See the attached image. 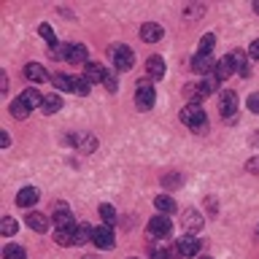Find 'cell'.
I'll return each mask as SVG.
<instances>
[{"mask_svg": "<svg viewBox=\"0 0 259 259\" xmlns=\"http://www.w3.org/2000/svg\"><path fill=\"white\" fill-rule=\"evenodd\" d=\"M235 73V65H232V60H230V54L227 57H222V60L216 62V70H213V78L216 81H227Z\"/></svg>", "mask_w": 259, "mask_h": 259, "instance_id": "2e32d148", "label": "cell"}, {"mask_svg": "<svg viewBox=\"0 0 259 259\" xmlns=\"http://www.w3.org/2000/svg\"><path fill=\"white\" fill-rule=\"evenodd\" d=\"M3 259H27V251L22 246H16V243H8L3 248Z\"/></svg>", "mask_w": 259, "mask_h": 259, "instance_id": "83f0119b", "label": "cell"}, {"mask_svg": "<svg viewBox=\"0 0 259 259\" xmlns=\"http://www.w3.org/2000/svg\"><path fill=\"white\" fill-rule=\"evenodd\" d=\"M154 103H157V92H154V87L149 84V81H138V92H135V105L141 111H151Z\"/></svg>", "mask_w": 259, "mask_h": 259, "instance_id": "3957f363", "label": "cell"}, {"mask_svg": "<svg viewBox=\"0 0 259 259\" xmlns=\"http://www.w3.org/2000/svg\"><path fill=\"white\" fill-rule=\"evenodd\" d=\"M38 32H40V38H46V44H49V46H57V35H54V30L49 27V24H40Z\"/></svg>", "mask_w": 259, "mask_h": 259, "instance_id": "1f68e13d", "label": "cell"}, {"mask_svg": "<svg viewBox=\"0 0 259 259\" xmlns=\"http://www.w3.org/2000/svg\"><path fill=\"white\" fill-rule=\"evenodd\" d=\"M254 11H256V14H259V0H256V3H254Z\"/></svg>", "mask_w": 259, "mask_h": 259, "instance_id": "ee69618b", "label": "cell"}, {"mask_svg": "<svg viewBox=\"0 0 259 259\" xmlns=\"http://www.w3.org/2000/svg\"><path fill=\"white\" fill-rule=\"evenodd\" d=\"M8 111H11V116H14V119H27L32 108H30V105L22 100V97H16V100L11 103V108H8Z\"/></svg>", "mask_w": 259, "mask_h": 259, "instance_id": "603a6c76", "label": "cell"}, {"mask_svg": "<svg viewBox=\"0 0 259 259\" xmlns=\"http://www.w3.org/2000/svg\"><path fill=\"white\" fill-rule=\"evenodd\" d=\"M89 89H92V81L87 76H73V92L76 95H89Z\"/></svg>", "mask_w": 259, "mask_h": 259, "instance_id": "f1b7e54d", "label": "cell"}, {"mask_svg": "<svg viewBox=\"0 0 259 259\" xmlns=\"http://www.w3.org/2000/svg\"><path fill=\"white\" fill-rule=\"evenodd\" d=\"M246 108H248L251 113H259V92H251V95L246 97Z\"/></svg>", "mask_w": 259, "mask_h": 259, "instance_id": "d590c367", "label": "cell"}, {"mask_svg": "<svg viewBox=\"0 0 259 259\" xmlns=\"http://www.w3.org/2000/svg\"><path fill=\"white\" fill-rule=\"evenodd\" d=\"M84 76H87L89 81H92V84H97V81H105V78H108V70H105L100 62H87Z\"/></svg>", "mask_w": 259, "mask_h": 259, "instance_id": "d6986e66", "label": "cell"}, {"mask_svg": "<svg viewBox=\"0 0 259 259\" xmlns=\"http://www.w3.org/2000/svg\"><path fill=\"white\" fill-rule=\"evenodd\" d=\"M162 184H165V186H181V176H178V173H167L165 178H162Z\"/></svg>", "mask_w": 259, "mask_h": 259, "instance_id": "8d00e7d4", "label": "cell"}, {"mask_svg": "<svg viewBox=\"0 0 259 259\" xmlns=\"http://www.w3.org/2000/svg\"><path fill=\"white\" fill-rule=\"evenodd\" d=\"M24 222H27L30 230H35V232H46L49 230V224H52V219H46L44 213H38V210H32V213L24 216Z\"/></svg>", "mask_w": 259, "mask_h": 259, "instance_id": "9a60e30c", "label": "cell"}, {"mask_svg": "<svg viewBox=\"0 0 259 259\" xmlns=\"http://www.w3.org/2000/svg\"><path fill=\"white\" fill-rule=\"evenodd\" d=\"M251 143H254V146H259V133H256L254 138H251Z\"/></svg>", "mask_w": 259, "mask_h": 259, "instance_id": "7bdbcfd3", "label": "cell"}, {"mask_svg": "<svg viewBox=\"0 0 259 259\" xmlns=\"http://www.w3.org/2000/svg\"><path fill=\"white\" fill-rule=\"evenodd\" d=\"M256 235H259V230H256Z\"/></svg>", "mask_w": 259, "mask_h": 259, "instance_id": "c3c4849f", "label": "cell"}, {"mask_svg": "<svg viewBox=\"0 0 259 259\" xmlns=\"http://www.w3.org/2000/svg\"><path fill=\"white\" fill-rule=\"evenodd\" d=\"M181 224H184V230L189 232V235H194V232H200L202 230V216L197 213L194 208H189V210H184V219H181Z\"/></svg>", "mask_w": 259, "mask_h": 259, "instance_id": "30bf717a", "label": "cell"}, {"mask_svg": "<svg viewBox=\"0 0 259 259\" xmlns=\"http://www.w3.org/2000/svg\"><path fill=\"white\" fill-rule=\"evenodd\" d=\"M92 232H95V227H89V224H76V230H73L76 246H84V243L92 240Z\"/></svg>", "mask_w": 259, "mask_h": 259, "instance_id": "7402d4cb", "label": "cell"}, {"mask_svg": "<svg viewBox=\"0 0 259 259\" xmlns=\"http://www.w3.org/2000/svg\"><path fill=\"white\" fill-rule=\"evenodd\" d=\"M3 235H6V238L16 235V222H14L11 216H3Z\"/></svg>", "mask_w": 259, "mask_h": 259, "instance_id": "e575fe53", "label": "cell"}, {"mask_svg": "<svg viewBox=\"0 0 259 259\" xmlns=\"http://www.w3.org/2000/svg\"><path fill=\"white\" fill-rule=\"evenodd\" d=\"M111 60H113V68L116 70H133V65H135V54H133V49L124 46V44H116V46H111Z\"/></svg>", "mask_w": 259, "mask_h": 259, "instance_id": "7a4b0ae2", "label": "cell"}, {"mask_svg": "<svg viewBox=\"0 0 259 259\" xmlns=\"http://www.w3.org/2000/svg\"><path fill=\"white\" fill-rule=\"evenodd\" d=\"M219 111H222L224 119H232L235 111H238V97H235L232 89H224L222 97H219Z\"/></svg>", "mask_w": 259, "mask_h": 259, "instance_id": "ba28073f", "label": "cell"}, {"mask_svg": "<svg viewBox=\"0 0 259 259\" xmlns=\"http://www.w3.org/2000/svg\"><path fill=\"white\" fill-rule=\"evenodd\" d=\"M62 60L65 62H87V46L84 44H62Z\"/></svg>", "mask_w": 259, "mask_h": 259, "instance_id": "8992f818", "label": "cell"}, {"mask_svg": "<svg viewBox=\"0 0 259 259\" xmlns=\"http://www.w3.org/2000/svg\"><path fill=\"white\" fill-rule=\"evenodd\" d=\"M84 259H97V256H84Z\"/></svg>", "mask_w": 259, "mask_h": 259, "instance_id": "bcb514c9", "label": "cell"}, {"mask_svg": "<svg viewBox=\"0 0 259 259\" xmlns=\"http://www.w3.org/2000/svg\"><path fill=\"white\" fill-rule=\"evenodd\" d=\"M22 100L30 105V108H40V103H44V95L38 92V89H24L22 92Z\"/></svg>", "mask_w": 259, "mask_h": 259, "instance_id": "d4e9b609", "label": "cell"}, {"mask_svg": "<svg viewBox=\"0 0 259 259\" xmlns=\"http://www.w3.org/2000/svg\"><path fill=\"white\" fill-rule=\"evenodd\" d=\"M62 108V97L57 95V92H49V95H44V103H40V111L46 113V116H52V113H57Z\"/></svg>", "mask_w": 259, "mask_h": 259, "instance_id": "e0dca14e", "label": "cell"}, {"mask_svg": "<svg viewBox=\"0 0 259 259\" xmlns=\"http://www.w3.org/2000/svg\"><path fill=\"white\" fill-rule=\"evenodd\" d=\"M52 84L60 89V92H73V76H65V73H57L52 76Z\"/></svg>", "mask_w": 259, "mask_h": 259, "instance_id": "cb8c5ba5", "label": "cell"}, {"mask_svg": "<svg viewBox=\"0 0 259 259\" xmlns=\"http://www.w3.org/2000/svg\"><path fill=\"white\" fill-rule=\"evenodd\" d=\"M197 259H213V256H205V254H200V256H197Z\"/></svg>", "mask_w": 259, "mask_h": 259, "instance_id": "f6af8a7d", "label": "cell"}, {"mask_svg": "<svg viewBox=\"0 0 259 259\" xmlns=\"http://www.w3.org/2000/svg\"><path fill=\"white\" fill-rule=\"evenodd\" d=\"M100 219H103L105 227H113V224H116V208L108 205V202H103V205H100Z\"/></svg>", "mask_w": 259, "mask_h": 259, "instance_id": "484cf974", "label": "cell"}, {"mask_svg": "<svg viewBox=\"0 0 259 259\" xmlns=\"http://www.w3.org/2000/svg\"><path fill=\"white\" fill-rule=\"evenodd\" d=\"M52 219H54L57 230H73V227H76V219H73L70 208H65V205H57V210H54Z\"/></svg>", "mask_w": 259, "mask_h": 259, "instance_id": "9c48e42d", "label": "cell"}, {"mask_svg": "<svg viewBox=\"0 0 259 259\" xmlns=\"http://www.w3.org/2000/svg\"><path fill=\"white\" fill-rule=\"evenodd\" d=\"M162 35H165V30H162V24H157V22H146L141 27V38L146 44H157V40H162Z\"/></svg>", "mask_w": 259, "mask_h": 259, "instance_id": "7c38bea8", "label": "cell"}, {"mask_svg": "<svg viewBox=\"0 0 259 259\" xmlns=\"http://www.w3.org/2000/svg\"><path fill=\"white\" fill-rule=\"evenodd\" d=\"M202 14H205V6H186V8H184V16H186V19H200Z\"/></svg>", "mask_w": 259, "mask_h": 259, "instance_id": "d6a6232c", "label": "cell"}, {"mask_svg": "<svg viewBox=\"0 0 259 259\" xmlns=\"http://www.w3.org/2000/svg\"><path fill=\"white\" fill-rule=\"evenodd\" d=\"M176 251L181 256H194L197 259L200 256V240L194 238V235H184V238L176 240Z\"/></svg>", "mask_w": 259, "mask_h": 259, "instance_id": "5b68a950", "label": "cell"}, {"mask_svg": "<svg viewBox=\"0 0 259 259\" xmlns=\"http://www.w3.org/2000/svg\"><path fill=\"white\" fill-rule=\"evenodd\" d=\"M76 230V227H73ZM73 230H57L54 232V240L57 246H76V238H73Z\"/></svg>", "mask_w": 259, "mask_h": 259, "instance_id": "4316f807", "label": "cell"}, {"mask_svg": "<svg viewBox=\"0 0 259 259\" xmlns=\"http://www.w3.org/2000/svg\"><path fill=\"white\" fill-rule=\"evenodd\" d=\"M0 146H3V149H6V146H11V138H8V133H6V130L0 133Z\"/></svg>", "mask_w": 259, "mask_h": 259, "instance_id": "60d3db41", "label": "cell"}, {"mask_svg": "<svg viewBox=\"0 0 259 259\" xmlns=\"http://www.w3.org/2000/svg\"><path fill=\"white\" fill-rule=\"evenodd\" d=\"M246 170H248V173H254V176H259V157H251L246 162Z\"/></svg>", "mask_w": 259, "mask_h": 259, "instance_id": "74e56055", "label": "cell"}, {"mask_svg": "<svg viewBox=\"0 0 259 259\" xmlns=\"http://www.w3.org/2000/svg\"><path fill=\"white\" fill-rule=\"evenodd\" d=\"M146 70H149L151 78H162L165 76V60H162L159 54H151L149 60H146Z\"/></svg>", "mask_w": 259, "mask_h": 259, "instance_id": "ac0fdd59", "label": "cell"}, {"mask_svg": "<svg viewBox=\"0 0 259 259\" xmlns=\"http://www.w3.org/2000/svg\"><path fill=\"white\" fill-rule=\"evenodd\" d=\"M127 259H138V256H127Z\"/></svg>", "mask_w": 259, "mask_h": 259, "instance_id": "7dc6e473", "label": "cell"}, {"mask_svg": "<svg viewBox=\"0 0 259 259\" xmlns=\"http://www.w3.org/2000/svg\"><path fill=\"white\" fill-rule=\"evenodd\" d=\"M24 78L27 81H52V76L46 73L44 65H38V62H27L24 65Z\"/></svg>", "mask_w": 259, "mask_h": 259, "instance_id": "5bb4252c", "label": "cell"}, {"mask_svg": "<svg viewBox=\"0 0 259 259\" xmlns=\"http://www.w3.org/2000/svg\"><path fill=\"white\" fill-rule=\"evenodd\" d=\"M103 84H105V89H108V92H116V89H119V81H116V76H108V78L103 81Z\"/></svg>", "mask_w": 259, "mask_h": 259, "instance_id": "ab89813d", "label": "cell"}, {"mask_svg": "<svg viewBox=\"0 0 259 259\" xmlns=\"http://www.w3.org/2000/svg\"><path fill=\"white\" fill-rule=\"evenodd\" d=\"M230 60L235 65V73H240V76H248V54L243 52H230Z\"/></svg>", "mask_w": 259, "mask_h": 259, "instance_id": "44dd1931", "label": "cell"}, {"mask_svg": "<svg viewBox=\"0 0 259 259\" xmlns=\"http://www.w3.org/2000/svg\"><path fill=\"white\" fill-rule=\"evenodd\" d=\"M78 151L81 154H92L95 149H97V138L95 135H84V138H78Z\"/></svg>", "mask_w": 259, "mask_h": 259, "instance_id": "f546056e", "label": "cell"}, {"mask_svg": "<svg viewBox=\"0 0 259 259\" xmlns=\"http://www.w3.org/2000/svg\"><path fill=\"white\" fill-rule=\"evenodd\" d=\"M181 121L189 130H194V133H208V116H205V111H202V105L200 103H189L186 108L181 111Z\"/></svg>", "mask_w": 259, "mask_h": 259, "instance_id": "6da1fadb", "label": "cell"}, {"mask_svg": "<svg viewBox=\"0 0 259 259\" xmlns=\"http://www.w3.org/2000/svg\"><path fill=\"white\" fill-rule=\"evenodd\" d=\"M92 243H95V246L97 248H113V246H116V240H113V230H111V227H95V232H92Z\"/></svg>", "mask_w": 259, "mask_h": 259, "instance_id": "52a82bcc", "label": "cell"}, {"mask_svg": "<svg viewBox=\"0 0 259 259\" xmlns=\"http://www.w3.org/2000/svg\"><path fill=\"white\" fill-rule=\"evenodd\" d=\"M0 92H8V76H6V73H3V76H0Z\"/></svg>", "mask_w": 259, "mask_h": 259, "instance_id": "b9f144b4", "label": "cell"}, {"mask_svg": "<svg viewBox=\"0 0 259 259\" xmlns=\"http://www.w3.org/2000/svg\"><path fill=\"white\" fill-rule=\"evenodd\" d=\"M146 232H149V238L154 240H159V238H167L170 232H173V222H170L167 216H154L149 224H146Z\"/></svg>", "mask_w": 259, "mask_h": 259, "instance_id": "277c9868", "label": "cell"}, {"mask_svg": "<svg viewBox=\"0 0 259 259\" xmlns=\"http://www.w3.org/2000/svg\"><path fill=\"white\" fill-rule=\"evenodd\" d=\"M40 192L35 189V186H24V189H19V194H16V205L19 208H32L38 202Z\"/></svg>", "mask_w": 259, "mask_h": 259, "instance_id": "8fae6325", "label": "cell"}, {"mask_svg": "<svg viewBox=\"0 0 259 259\" xmlns=\"http://www.w3.org/2000/svg\"><path fill=\"white\" fill-rule=\"evenodd\" d=\"M181 256L178 251H165V248H151V259H176Z\"/></svg>", "mask_w": 259, "mask_h": 259, "instance_id": "836d02e7", "label": "cell"}, {"mask_svg": "<svg viewBox=\"0 0 259 259\" xmlns=\"http://www.w3.org/2000/svg\"><path fill=\"white\" fill-rule=\"evenodd\" d=\"M248 57H251V60H259V38L251 40V46H248Z\"/></svg>", "mask_w": 259, "mask_h": 259, "instance_id": "f35d334b", "label": "cell"}, {"mask_svg": "<svg viewBox=\"0 0 259 259\" xmlns=\"http://www.w3.org/2000/svg\"><path fill=\"white\" fill-rule=\"evenodd\" d=\"M213 44H216V35H213V32H205V35L200 38L197 54H210V52H213Z\"/></svg>", "mask_w": 259, "mask_h": 259, "instance_id": "4dcf8cb0", "label": "cell"}, {"mask_svg": "<svg viewBox=\"0 0 259 259\" xmlns=\"http://www.w3.org/2000/svg\"><path fill=\"white\" fill-rule=\"evenodd\" d=\"M154 208H157L162 216L176 213V200L170 197V194H157V197H154Z\"/></svg>", "mask_w": 259, "mask_h": 259, "instance_id": "ffe728a7", "label": "cell"}, {"mask_svg": "<svg viewBox=\"0 0 259 259\" xmlns=\"http://www.w3.org/2000/svg\"><path fill=\"white\" fill-rule=\"evenodd\" d=\"M192 70H197V73H213L216 70V60L210 54H194L192 57Z\"/></svg>", "mask_w": 259, "mask_h": 259, "instance_id": "4fadbf2b", "label": "cell"}]
</instances>
